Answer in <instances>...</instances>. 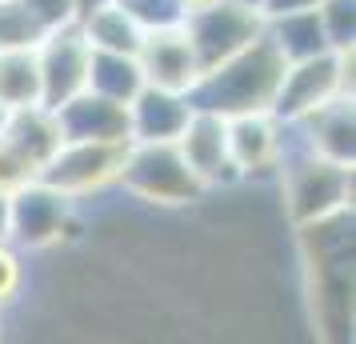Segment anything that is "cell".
<instances>
[{"mask_svg":"<svg viewBox=\"0 0 356 344\" xmlns=\"http://www.w3.org/2000/svg\"><path fill=\"white\" fill-rule=\"evenodd\" d=\"M136 60H140L145 84H156V88L193 92L196 81H200V60H196L193 40L184 33V24L145 33L140 49H136Z\"/></svg>","mask_w":356,"mask_h":344,"instance_id":"cell-11","label":"cell"},{"mask_svg":"<svg viewBox=\"0 0 356 344\" xmlns=\"http://www.w3.org/2000/svg\"><path fill=\"white\" fill-rule=\"evenodd\" d=\"M264 36L276 44V52L284 60H308V56H321V52H332L328 36H324L321 13L316 8H305V13H284V17H268L264 20Z\"/></svg>","mask_w":356,"mask_h":344,"instance_id":"cell-17","label":"cell"},{"mask_svg":"<svg viewBox=\"0 0 356 344\" xmlns=\"http://www.w3.org/2000/svg\"><path fill=\"white\" fill-rule=\"evenodd\" d=\"M0 240H8V193H0Z\"/></svg>","mask_w":356,"mask_h":344,"instance_id":"cell-27","label":"cell"},{"mask_svg":"<svg viewBox=\"0 0 356 344\" xmlns=\"http://www.w3.org/2000/svg\"><path fill=\"white\" fill-rule=\"evenodd\" d=\"M184 33L193 40L200 72H209L220 60L248 49L264 33V13L244 8L236 0H209V4H200L193 13H184Z\"/></svg>","mask_w":356,"mask_h":344,"instance_id":"cell-7","label":"cell"},{"mask_svg":"<svg viewBox=\"0 0 356 344\" xmlns=\"http://www.w3.org/2000/svg\"><path fill=\"white\" fill-rule=\"evenodd\" d=\"M193 113H196V104L188 92L145 84L129 100V136L132 140H177Z\"/></svg>","mask_w":356,"mask_h":344,"instance_id":"cell-13","label":"cell"},{"mask_svg":"<svg viewBox=\"0 0 356 344\" xmlns=\"http://www.w3.org/2000/svg\"><path fill=\"white\" fill-rule=\"evenodd\" d=\"M8 113H13V108H4V104H0V132H4V124H8Z\"/></svg>","mask_w":356,"mask_h":344,"instance_id":"cell-30","label":"cell"},{"mask_svg":"<svg viewBox=\"0 0 356 344\" xmlns=\"http://www.w3.org/2000/svg\"><path fill=\"white\" fill-rule=\"evenodd\" d=\"M177 148L184 156V164L200 177L204 188L236 184V172H232V161H228V120L220 113L196 108L188 116L184 132L177 136Z\"/></svg>","mask_w":356,"mask_h":344,"instance_id":"cell-10","label":"cell"},{"mask_svg":"<svg viewBox=\"0 0 356 344\" xmlns=\"http://www.w3.org/2000/svg\"><path fill=\"white\" fill-rule=\"evenodd\" d=\"M321 0H264V20L268 17H284V13H305V8H316Z\"/></svg>","mask_w":356,"mask_h":344,"instance_id":"cell-26","label":"cell"},{"mask_svg":"<svg viewBox=\"0 0 356 344\" xmlns=\"http://www.w3.org/2000/svg\"><path fill=\"white\" fill-rule=\"evenodd\" d=\"M300 140H305L312 152H321L328 161L340 164H356V104L353 97H337L312 108L308 116L292 120Z\"/></svg>","mask_w":356,"mask_h":344,"instance_id":"cell-14","label":"cell"},{"mask_svg":"<svg viewBox=\"0 0 356 344\" xmlns=\"http://www.w3.org/2000/svg\"><path fill=\"white\" fill-rule=\"evenodd\" d=\"M88 4H97V0H81V13H84V8H88Z\"/></svg>","mask_w":356,"mask_h":344,"instance_id":"cell-32","label":"cell"},{"mask_svg":"<svg viewBox=\"0 0 356 344\" xmlns=\"http://www.w3.org/2000/svg\"><path fill=\"white\" fill-rule=\"evenodd\" d=\"M56 113L60 136L65 140H132L129 136V104L113 97H100L92 88L65 100Z\"/></svg>","mask_w":356,"mask_h":344,"instance_id":"cell-12","label":"cell"},{"mask_svg":"<svg viewBox=\"0 0 356 344\" xmlns=\"http://www.w3.org/2000/svg\"><path fill=\"white\" fill-rule=\"evenodd\" d=\"M284 65L289 60L276 52V44L268 36L260 33L248 49L220 60L209 72H200V81H196V88L188 97H193L196 108H209V113H220V116L273 113Z\"/></svg>","mask_w":356,"mask_h":344,"instance_id":"cell-2","label":"cell"},{"mask_svg":"<svg viewBox=\"0 0 356 344\" xmlns=\"http://www.w3.org/2000/svg\"><path fill=\"white\" fill-rule=\"evenodd\" d=\"M228 120V161L236 181L273 184L284 156V120L273 113H241Z\"/></svg>","mask_w":356,"mask_h":344,"instance_id":"cell-8","label":"cell"},{"mask_svg":"<svg viewBox=\"0 0 356 344\" xmlns=\"http://www.w3.org/2000/svg\"><path fill=\"white\" fill-rule=\"evenodd\" d=\"M337 97H356V44L284 65V76H280V88L273 100V116L300 120Z\"/></svg>","mask_w":356,"mask_h":344,"instance_id":"cell-5","label":"cell"},{"mask_svg":"<svg viewBox=\"0 0 356 344\" xmlns=\"http://www.w3.org/2000/svg\"><path fill=\"white\" fill-rule=\"evenodd\" d=\"M0 104L4 108L40 104V65H36V49H0Z\"/></svg>","mask_w":356,"mask_h":344,"instance_id":"cell-19","label":"cell"},{"mask_svg":"<svg viewBox=\"0 0 356 344\" xmlns=\"http://www.w3.org/2000/svg\"><path fill=\"white\" fill-rule=\"evenodd\" d=\"M120 4L129 8L132 20H136L145 33L184 24V4H180V0H120Z\"/></svg>","mask_w":356,"mask_h":344,"instance_id":"cell-23","label":"cell"},{"mask_svg":"<svg viewBox=\"0 0 356 344\" xmlns=\"http://www.w3.org/2000/svg\"><path fill=\"white\" fill-rule=\"evenodd\" d=\"M129 145L132 140H60V148L40 168V181L60 188L76 204L116 193Z\"/></svg>","mask_w":356,"mask_h":344,"instance_id":"cell-6","label":"cell"},{"mask_svg":"<svg viewBox=\"0 0 356 344\" xmlns=\"http://www.w3.org/2000/svg\"><path fill=\"white\" fill-rule=\"evenodd\" d=\"M24 288H29V264H24V252H20L13 240H0V312L20 309Z\"/></svg>","mask_w":356,"mask_h":344,"instance_id":"cell-21","label":"cell"},{"mask_svg":"<svg viewBox=\"0 0 356 344\" xmlns=\"http://www.w3.org/2000/svg\"><path fill=\"white\" fill-rule=\"evenodd\" d=\"M4 325H8V312H0V341H4Z\"/></svg>","mask_w":356,"mask_h":344,"instance_id":"cell-31","label":"cell"},{"mask_svg":"<svg viewBox=\"0 0 356 344\" xmlns=\"http://www.w3.org/2000/svg\"><path fill=\"white\" fill-rule=\"evenodd\" d=\"M36 177H40V168H36L17 145H8V140L0 136V193L13 197L17 188H24V184L36 181Z\"/></svg>","mask_w":356,"mask_h":344,"instance_id":"cell-24","label":"cell"},{"mask_svg":"<svg viewBox=\"0 0 356 344\" xmlns=\"http://www.w3.org/2000/svg\"><path fill=\"white\" fill-rule=\"evenodd\" d=\"M88 40L76 24L52 28L44 40L36 44V65H40V104L44 108H60L65 100L88 88Z\"/></svg>","mask_w":356,"mask_h":344,"instance_id":"cell-9","label":"cell"},{"mask_svg":"<svg viewBox=\"0 0 356 344\" xmlns=\"http://www.w3.org/2000/svg\"><path fill=\"white\" fill-rule=\"evenodd\" d=\"M88 236L81 204L40 177L8 197V240L24 256H44L56 248H81Z\"/></svg>","mask_w":356,"mask_h":344,"instance_id":"cell-4","label":"cell"},{"mask_svg":"<svg viewBox=\"0 0 356 344\" xmlns=\"http://www.w3.org/2000/svg\"><path fill=\"white\" fill-rule=\"evenodd\" d=\"M76 28L84 33L88 49H100V52H132L140 49L145 40V28L132 20V13L120 4V0H97L88 4L76 20Z\"/></svg>","mask_w":356,"mask_h":344,"instance_id":"cell-15","label":"cell"},{"mask_svg":"<svg viewBox=\"0 0 356 344\" xmlns=\"http://www.w3.org/2000/svg\"><path fill=\"white\" fill-rule=\"evenodd\" d=\"M88 88L100 97H113L120 104H129L140 88H145V72L140 60L132 52H100L92 49L88 56Z\"/></svg>","mask_w":356,"mask_h":344,"instance_id":"cell-18","label":"cell"},{"mask_svg":"<svg viewBox=\"0 0 356 344\" xmlns=\"http://www.w3.org/2000/svg\"><path fill=\"white\" fill-rule=\"evenodd\" d=\"M353 168L356 164L328 161L300 140L292 120H284V156L273 177V193L284 224H308L328 213L353 208Z\"/></svg>","mask_w":356,"mask_h":344,"instance_id":"cell-1","label":"cell"},{"mask_svg":"<svg viewBox=\"0 0 356 344\" xmlns=\"http://www.w3.org/2000/svg\"><path fill=\"white\" fill-rule=\"evenodd\" d=\"M184 4V13H193V8H200V4H209V0H180Z\"/></svg>","mask_w":356,"mask_h":344,"instance_id":"cell-28","label":"cell"},{"mask_svg":"<svg viewBox=\"0 0 356 344\" xmlns=\"http://www.w3.org/2000/svg\"><path fill=\"white\" fill-rule=\"evenodd\" d=\"M236 4H244V8H257V13L264 8V0H236Z\"/></svg>","mask_w":356,"mask_h":344,"instance_id":"cell-29","label":"cell"},{"mask_svg":"<svg viewBox=\"0 0 356 344\" xmlns=\"http://www.w3.org/2000/svg\"><path fill=\"white\" fill-rule=\"evenodd\" d=\"M24 4L33 8V17L40 20L49 33L81 20V0H24Z\"/></svg>","mask_w":356,"mask_h":344,"instance_id":"cell-25","label":"cell"},{"mask_svg":"<svg viewBox=\"0 0 356 344\" xmlns=\"http://www.w3.org/2000/svg\"><path fill=\"white\" fill-rule=\"evenodd\" d=\"M8 145H17L36 168H44L49 156L60 148V124H56V113L44 108V104H29V108H13L8 113V124L0 132Z\"/></svg>","mask_w":356,"mask_h":344,"instance_id":"cell-16","label":"cell"},{"mask_svg":"<svg viewBox=\"0 0 356 344\" xmlns=\"http://www.w3.org/2000/svg\"><path fill=\"white\" fill-rule=\"evenodd\" d=\"M316 13H321L324 36H328L332 49L356 44V0H321Z\"/></svg>","mask_w":356,"mask_h":344,"instance_id":"cell-22","label":"cell"},{"mask_svg":"<svg viewBox=\"0 0 356 344\" xmlns=\"http://www.w3.org/2000/svg\"><path fill=\"white\" fill-rule=\"evenodd\" d=\"M116 193L145 208V213H188L209 188L184 164L177 140H132L124 152V168Z\"/></svg>","mask_w":356,"mask_h":344,"instance_id":"cell-3","label":"cell"},{"mask_svg":"<svg viewBox=\"0 0 356 344\" xmlns=\"http://www.w3.org/2000/svg\"><path fill=\"white\" fill-rule=\"evenodd\" d=\"M44 33L49 28L33 17L24 0H0V49H36Z\"/></svg>","mask_w":356,"mask_h":344,"instance_id":"cell-20","label":"cell"}]
</instances>
